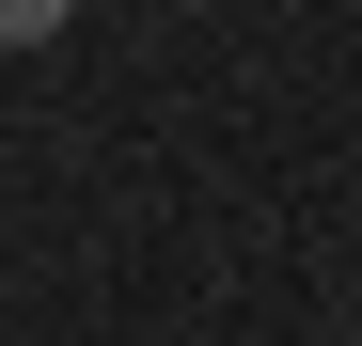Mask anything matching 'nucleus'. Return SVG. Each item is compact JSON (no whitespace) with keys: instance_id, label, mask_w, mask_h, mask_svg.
Here are the masks:
<instances>
[{"instance_id":"obj_1","label":"nucleus","mask_w":362,"mask_h":346,"mask_svg":"<svg viewBox=\"0 0 362 346\" xmlns=\"http://www.w3.org/2000/svg\"><path fill=\"white\" fill-rule=\"evenodd\" d=\"M64 16H79V0H0V47H47Z\"/></svg>"}]
</instances>
